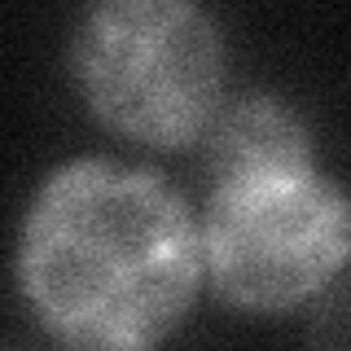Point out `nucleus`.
Listing matches in <instances>:
<instances>
[{
  "instance_id": "nucleus-1",
  "label": "nucleus",
  "mask_w": 351,
  "mask_h": 351,
  "mask_svg": "<svg viewBox=\"0 0 351 351\" xmlns=\"http://www.w3.org/2000/svg\"><path fill=\"white\" fill-rule=\"evenodd\" d=\"M14 290L31 325L62 347L149 351L206 290L197 211L154 167L66 158L18 219Z\"/></svg>"
},
{
  "instance_id": "nucleus-2",
  "label": "nucleus",
  "mask_w": 351,
  "mask_h": 351,
  "mask_svg": "<svg viewBox=\"0 0 351 351\" xmlns=\"http://www.w3.org/2000/svg\"><path fill=\"white\" fill-rule=\"evenodd\" d=\"M66 75L106 132L145 149H193L228 97V36L206 0H84Z\"/></svg>"
},
{
  "instance_id": "nucleus-3",
  "label": "nucleus",
  "mask_w": 351,
  "mask_h": 351,
  "mask_svg": "<svg viewBox=\"0 0 351 351\" xmlns=\"http://www.w3.org/2000/svg\"><path fill=\"white\" fill-rule=\"evenodd\" d=\"M206 290L250 316L316 303L351 268V184L321 162L206 189Z\"/></svg>"
},
{
  "instance_id": "nucleus-4",
  "label": "nucleus",
  "mask_w": 351,
  "mask_h": 351,
  "mask_svg": "<svg viewBox=\"0 0 351 351\" xmlns=\"http://www.w3.org/2000/svg\"><path fill=\"white\" fill-rule=\"evenodd\" d=\"M193 154L206 189L321 162L307 114L272 88L228 93L211 114V123L202 128Z\"/></svg>"
},
{
  "instance_id": "nucleus-5",
  "label": "nucleus",
  "mask_w": 351,
  "mask_h": 351,
  "mask_svg": "<svg viewBox=\"0 0 351 351\" xmlns=\"http://www.w3.org/2000/svg\"><path fill=\"white\" fill-rule=\"evenodd\" d=\"M316 303H321V312H312V338L347 347L351 343V285H343V290L329 285Z\"/></svg>"
}]
</instances>
